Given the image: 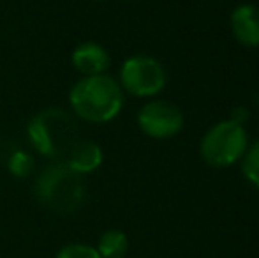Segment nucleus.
Returning a JSON list of instances; mask_svg holds the SVG:
<instances>
[{
  "instance_id": "1",
  "label": "nucleus",
  "mask_w": 259,
  "mask_h": 258,
  "mask_svg": "<svg viewBox=\"0 0 259 258\" xmlns=\"http://www.w3.org/2000/svg\"><path fill=\"white\" fill-rule=\"evenodd\" d=\"M72 112L83 121L103 124L120 114L123 92L120 83L108 75L83 76L69 94Z\"/></svg>"
},
{
  "instance_id": "2",
  "label": "nucleus",
  "mask_w": 259,
  "mask_h": 258,
  "mask_svg": "<svg viewBox=\"0 0 259 258\" xmlns=\"http://www.w3.org/2000/svg\"><path fill=\"white\" fill-rule=\"evenodd\" d=\"M28 136L41 156L60 159L79 140V128L71 114L60 108L39 112L28 124Z\"/></svg>"
},
{
  "instance_id": "3",
  "label": "nucleus",
  "mask_w": 259,
  "mask_h": 258,
  "mask_svg": "<svg viewBox=\"0 0 259 258\" xmlns=\"http://www.w3.org/2000/svg\"><path fill=\"white\" fill-rule=\"evenodd\" d=\"M35 193L46 209L67 216L83 203L85 188L78 172H74L65 161H57L39 173Z\"/></svg>"
},
{
  "instance_id": "4",
  "label": "nucleus",
  "mask_w": 259,
  "mask_h": 258,
  "mask_svg": "<svg viewBox=\"0 0 259 258\" xmlns=\"http://www.w3.org/2000/svg\"><path fill=\"white\" fill-rule=\"evenodd\" d=\"M249 149L247 131L238 121H222L211 126L201 138L199 154L213 168H228L245 156Z\"/></svg>"
},
{
  "instance_id": "5",
  "label": "nucleus",
  "mask_w": 259,
  "mask_h": 258,
  "mask_svg": "<svg viewBox=\"0 0 259 258\" xmlns=\"http://www.w3.org/2000/svg\"><path fill=\"white\" fill-rule=\"evenodd\" d=\"M166 71L159 60L147 55L131 57L120 69V87L136 97H152L166 85Z\"/></svg>"
},
{
  "instance_id": "6",
  "label": "nucleus",
  "mask_w": 259,
  "mask_h": 258,
  "mask_svg": "<svg viewBox=\"0 0 259 258\" xmlns=\"http://www.w3.org/2000/svg\"><path fill=\"white\" fill-rule=\"evenodd\" d=\"M138 126L147 136L166 140L178 134L184 128V114L169 101H150L138 112Z\"/></svg>"
},
{
  "instance_id": "7",
  "label": "nucleus",
  "mask_w": 259,
  "mask_h": 258,
  "mask_svg": "<svg viewBox=\"0 0 259 258\" xmlns=\"http://www.w3.org/2000/svg\"><path fill=\"white\" fill-rule=\"evenodd\" d=\"M231 32L240 45L247 48L259 46V9L256 6L243 4L231 13L229 18Z\"/></svg>"
},
{
  "instance_id": "8",
  "label": "nucleus",
  "mask_w": 259,
  "mask_h": 258,
  "mask_svg": "<svg viewBox=\"0 0 259 258\" xmlns=\"http://www.w3.org/2000/svg\"><path fill=\"white\" fill-rule=\"evenodd\" d=\"M72 65L83 76L104 75L109 67V55L97 43H81L72 52Z\"/></svg>"
},
{
  "instance_id": "9",
  "label": "nucleus",
  "mask_w": 259,
  "mask_h": 258,
  "mask_svg": "<svg viewBox=\"0 0 259 258\" xmlns=\"http://www.w3.org/2000/svg\"><path fill=\"white\" fill-rule=\"evenodd\" d=\"M65 163L71 166L74 172L79 175L83 173H90L97 170L103 163V151L96 141L90 140H78L74 147L69 151Z\"/></svg>"
},
{
  "instance_id": "10",
  "label": "nucleus",
  "mask_w": 259,
  "mask_h": 258,
  "mask_svg": "<svg viewBox=\"0 0 259 258\" xmlns=\"http://www.w3.org/2000/svg\"><path fill=\"white\" fill-rule=\"evenodd\" d=\"M129 249V239L120 230H108L99 237L97 251L103 258H123Z\"/></svg>"
},
{
  "instance_id": "11",
  "label": "nucleus",
  "mask_w": 259,
  "mask_h": 258,
  "mask_svg": "<svg viewBox=\"0 0 259 258\" xmlns=\"http://www.w3.org/2000/svg\"><path fill=\"white\" fill-rule=\"evenodd\" d=\"M242 170L245 179L259 190V140L247 149L245 156L242 158Z\"/></svg>"
},
{
  "instance_id": "12",
  "label": "nucleus",
  "mask_w": 259,
  "mask_h": 258,
  "mask_svg": "<svg viewBox=\"0 0 259 258\" xmlns=\"http://www.w3.org/2000/svg\"><path fill=\"white\" fill-rule=\"evenodd\" d=\"M32 170H34V159H32L27 152L18 151V152H14V154L11 156L9 172L13 173L14 177H20V179H23V177L30 175Z\"/></svg>"
},
{
  "instance_id": "13",
  "label": "nucleus",
  "mask_w": 259,
  "mask_h": 258,
  "mask_svg": "<svg viewBox=\"0 0 259 258\" xmlns=\"http://www.w3.org/2000/svg\"><path fill=\"white\" fill-rule=\"evenodd\" d=\"M57 258H103L97 248L87 244H67L58 251Z\"/></svg>"
},
{
  "instance_id": "14",
  "label": "nucleus",
  "mask_w": 259,
  "mask_h": 258,
  "mask_svg": "<svg viewBox=\"0 0 259 258\" xmlns=\"http://www.w3.org/2000/svg\"><path fill=\"white\" fill-rule=\"evenodd\" d=\"M96 2H101V0H96Z\"/></svg>"
}]
</instances>
